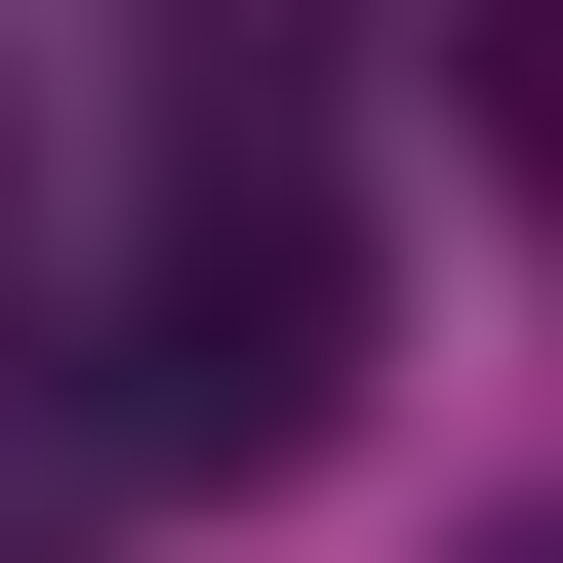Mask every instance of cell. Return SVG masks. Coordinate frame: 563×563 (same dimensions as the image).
Segmentation results:
<instances>
[{"mask_svg":"<svg viewBox=\"0 0 563 563\" xmlns=\"http://www.w3.org/2000/svg\"><path fill=\"white\" fill-rule=\"evenodd\" d=\"M322 402H363V201H322V162H282V121H242V162H201L162 201V242H121V443H322Z\"/></svg>","mask_w":563,"mask_h":563,"instance_id":"6da1fadb","label":"cell"}]
</instances>
